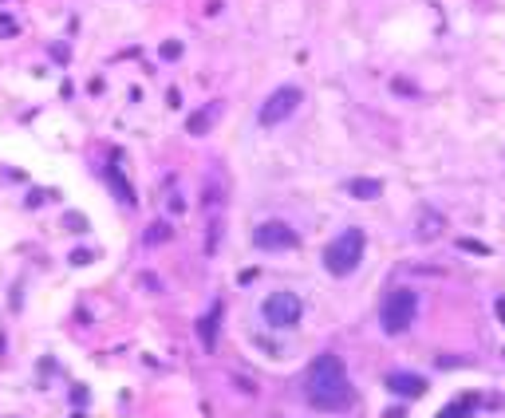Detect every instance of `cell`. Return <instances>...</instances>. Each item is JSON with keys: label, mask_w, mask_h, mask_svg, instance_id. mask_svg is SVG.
<instances>
[{"label": "cell", "mask_w": 505, "mask_h": 418, "mask_svg": "<svg viewBox=\"0 0 505 418\" xmlns=\"http://www.w3.org/2000/svg\"><path fill=\"white\" fill-rule=\"evenodd\" d=\"M347 194L359 198V201H375L379 194H383V182H379V178H351V182H347Z\"/></svg>", "instance_id": "obj_9"}, {"label": "cell", "mask_w": 505, "mask_h": 418, "mask_svg": "<svg viewBox=\"0 0 505 418\" xmlns=\"http://www.w3.org/2000/svg\"><path fill=\"white\" fill-rule=\"evenodd\" d=\"M261 316H265L268 328H292V324H300V316H304V304H300L297 292H273V296L261 304Z\"/></svg>", "instance_id": "obj_4"}, {"label": "cell", "mask_w": 505, "mask_h": 418, "mask_svg": "<svg viewBox=\"0 0 505 418\" xmlns=\"http://www.w3.org/2000/svg\"><path fill=\"white\" fill-rule=\"evenodd\" d=\"M213 115H218V107H206V110H198V115L189 119V134H206V130H209V122H213Z\"/></svg>", "instance_id": "obj_12"}, {"label": "cell", "mask_w": 505, "mask_h": 418, "mask_svg": "<svg viewBox=\"0 0 505 418\" xmlns=\"http://www.w3.org/2000/svg\"><path fill=\"white\" fill-rule=\"evenodd\" d=\"M166 237H170V225H154V229L146 233V241H150V245H154V241H166Z\"/></svg>", "instance_id": "obj_14"}, {"label": "cell", "mask_w": 505, "mask_h": 418, "mask_svg": "<svg viewBox=\"0 0 505 418\" xmlns=\"http://www.w3.org/2000/svg\"><path fill=\"white\" fill-rule=\"evenodd\" d=\"M308 403L316 410H344L351 403V383L339 355H316L308 367Z\"/></svg>", "instance_id": "obj_1"}, {"label": "cell", "mask_w": 505, "mask_h": 418, "mask_svg": "<svg viewBox=\"0 0 505 418\" xmlns=\"http://www.w3.org/2000/svg\"><path fill=\"white\" fill-rule=\"evenodd\" d=\"M218 324H221V304H213V308L201 316V324H198V336H201V343H206L209 351L218 348Z\"/></svg>", "instance_id": "obj_8"}, {"label": "cell", "mask_w": 505, "mask_h": 418, "mask_svg": "<svg viewBox=\"0 0 505 418\" xmlns=\"http://www.w3.org/2000/svg\"><path fill=\"white\" fill-rule=\"evenodd\" d=\"M387 387L395 391V395H403V398H418V395H426V379L411 375V371H395V375L387 379Z\"/></svg>", "instance_id": "obj_7"}, {"label": "cell", "mask_w": 505, "mask_h": 418, "mask_svg": "<svg viewBox=\"0 0 505 418\" xmlns=\"http://www.w3.org/2000/svg\"><path fill=\"white\" fill-rule=\"evenodd\" d=\"M253 245H257L261 253H288L300 245V237L285 221H261L257 229H253Z\"/></svg>", "instance_id": "obj_5"}, {"label": "cell", "mask_w": 505, "mask_h": 418, "mask_svg": "<svg viewBox=\"0 0 505 418\" xmlns=\"http://www.w3.org/2000/svg\"><path fill=\"white\" fill-rule=\"evenodd\" d=\"M300 103H304V91H300V87H277V91L265 99L261 115H257L261 127H280V122H285L288 115L300 107Z\"/></svg>", "instance_id": "obj_6"}, {"label": "cell", "mask_w": 505, "mask_h": 418, "mask_svg": "<svg viewBox=\"0 0 505 418\" xmlns=\"http://www.w3.org/2000/svg\"><path fill=\"white\" fill-rule=\"evenodd\" d=\"M458 249H466V253H474V257H490V245H482V241H474V237H458Z\"/></svg>", "instance_id": "obj_13"}, {"label": "cell", "mask_w": 505, "mask_h": 418, "mask_svg": "<svg viewBox=\"0 0 505 418\" xmlns=\"http://www.w3.org/2000/svg\"><path fill=\"white\" fill-rule=\"evenodd\" d=\"M494 308H497V319L505 324V296H497V304H494Z\"/></svg>", "instance_id": "obj_15"}, {"label": "cell", "mask_w": 505, "mask_h": 418, "mask_svg": "<svg viewBox=\"0 0 505 418\" xmlns=\"http://www.w3.org/2000/svg\"><path fill=\"white\" fill-rule=\"evenodd\" d=\"M442 233V213H423V225H418V241H435Z\"/></svg>", "instance_id": "obj_11"}, {"label": "cell", "mask_w": 505, "mask_h": 418, "mask_svg": "<svg viewBox=\"0 0 505 418\" xmlns=\"http://www.w3.org/2000/svg\"><path fill=\"white\" fill-rule=\"evenodd\" d=\"M474 403H478V395H462V398H454L450 407L438 410V418H470L474 414Z\"/></svg>", "instance_id": "obj_10"}, {"label": "cell", "mask_w": 505, "mask_h": 418, "mask_svg": "<svg viewBox=\"0 0 505 418\" xmlns=\"http://www.w3.org/2000/svg\"><path fill=\"white\" fill-rule=\"evenodd\" d=\"M418 316V296L411 289H395V292H387L383 300V308H379V324H383L387 336H403L411 324H415Z\"/></svg>", "instance_id": "obj_3"}, {"label": "cell", "mask_w": 505, "mask_h": 418, "mask_svg": "<svg viewBox=\"0 0 505 418\" xmlns=\"http://www.w3.org/2000/svg\"><path fill=\"white\" fill-rule=\"evenodd\" d=\"M363 249H367L363 233H359V229H344V233H339V237L324 249V269L332 272V277H347V272L359 269Z\"/></svg>", "instance_id": "obj_2"}]
</instances>
